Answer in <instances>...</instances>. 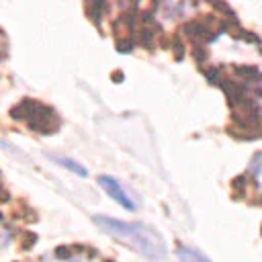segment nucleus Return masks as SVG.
<instances>
[{"label":"nucleus","instance_id":"f8f14e48","mask_svg":"<svg viewBox=\"0 0 262 262\" xmlns=\"http://www.w3.org/2000/svg\"><path fill=\"white\" fill-rule=\"evenodd\" d=\"M254 88H256V92H258V94L262 96V76H260V78H258V80L254 82Z\"/></svg>","mask_w":262,"mask_h":262},{"label":"nucleus","instance_id":"0eeeda50","mask_svg":"<svg viewBox=\"0 0 262 262\" xmlns=\"http://www.w3.org/2000/svg\"><path fill=\"white\" fill-rule=\"evenodd\" d=\"M168 47L174 51V59H182L184 57V39L180 35H174L172 37V43Z\"/></svg>","mask_w":262,"mask_h":262},{"label":"nucleus","instance_id":"423d86ee","mask_svg":"<svg viewBox=\"0 0 262 262\" xmlns=\"http://www.w3.org/2000/svg\"><path fill=\"white\" fill-rule=\"evenodd\" d=\"M233 74L237 76V78H242V82L246 84V82H256L262 74H260V70L256 68V66H242V63H235L233 66Z\"/></svg>","mask_w":262,"mask_h":262},{"label":"nucleus","instance_id":"6e6552de","mask_svg":"<svg viewBox=\"0 0 262 262\" xmlns=\"http://www.w3.org/2000/svg\"><path fill=\"white\" fill-rule=\"evenodd\" d=\"M192 57L196 66H205V61L209 59V49L205 45H192Z\"/></svg>","mask_w":262,"mask_h":262},{"label":"nucleus","instance_id":"1a4fd4ad","mask_svg":"<svg viewBox=\"0 0 262 262\" xmlns=\"http://www.w3.org/2000/svg\"><path fill=\"white\" fill-rule=\"evenodd\" d=\"M55 160H57V162H59L63 168H70L72 172H76L78 176H86V170H84L82 166H78L74 160H70V158H55Z\"/></svg>","mask_w":262,"mask_h":262},{"label":"nucleus","instance_id":"39448f33","mask_svg":"<svg viewBox=\"0 0 262 262\" xmlns=\"http://www.w3.org/2000/svg\"><path fill=\"white\" fill-rule=\"evenodd\" d=\"M176 256H178V260L180 262H211L205 254H201L199 250H194V248H188V246H178L176 248Z\"/></svg>","mask_w":262,"mask_h":262},{"label":"nucleus","instance_id":"9b49d317","mask_svg":"<svg viewBox=\"0 0 262 262\" xmlns=\"http://www.w3.org/2000/svg\"><path fill=\"white\" fill-rule=\"evenodd\" d=\"M8 242H10V231L0 223V248H2V246H6Z\"/></svg>","mask_w":262,"mask_h":262},{"label":"nucleus","instance_id":"20e7f679","mask_svg":"<svg viewBox=\"0 0 262 262\" xmlns=\"http://www.w3.org/2000/svg\"><path fill=\"white\" fill-rule=\"evenodd\" d=\"M98 184L102 186V190L113 199V201H117L123 209H129V211H133L135 207H137V203L129 196V192L121 186V182L117 180V178H113V176H106V174H102V176H98Z\"/></svg>","mask_w":262,"mask_h":262},{"label":"nucleus","instance_id":"f257e3e1","mask_svg":"<svg viewBox=\"0 0 262 262\" xmlns=\"http://www.w3.org/2000/svg\"><path fill=\"white\" fill-rule=\"evenodd\" d=\"M94 221L113 237H117L119 242L127 244L129 248L137 250L139 254L151 258V260H162L166 256V246L164 239L160 237L158 231H154L151 227L143 225V223H129V221H119V219H111V217H94Z\"/></svg>","mask_w":262,"mask_h":262},{"label":"nucleus","instance_id":"7ed1b4c3","mask_svg":"<svg viewBox=\"0 0 262 262\" xmlns=\"http://www.w3.org/2000/svg\"><path fill=\"white\" fill-rule=\"evenodd\" d=\"M178 33L190 41L192 45H205L215 41L217 35H219V27H217V18L205 14V16H196V18H190L186 23L180 25Z\"/></svg>","mask_w":262,"mask_h":262},{"label":"nucleus","instance_id":"9d476101","mask_svg":"<svg viewBox=\"0 0 262 262\" xmlns=\"http://www.w3.org/2000/svg\"><path fill=\"white\" fill-rule=\"evenodd\" d=\"M256 158L262 160V154H258ZM248 176H250V178H254V176H262V162H260V164H258V162H252V168H250Z\"/></svg>","mask_w":262,"mask_h":262},{"label":"nucleus","instance_id":"f03ea898","mask_svg":"<svg viewBox=\"0 0 262 262\" xmlns=\"http://www.w3.org/2000/svg\"><path fill=\"white\" fill-rule=\"evenodd\" d=\"M14 117L25 119L31 129H37L39 133H53L59 127V119L53 108L35 102V100H25L14 108Z\"/></svg>","mask_w":262,"mask_h":262},{"label":"nucleus","instance_id":"ddd939ff","mask_svg":"<svg viewBox=\"0 0 262 262\" xmlns=\"http://www.w3.org/2000/svg\"><path fill=\"white\" fill-rule=\"evenodd\" d=\"M260 53H262V47H260Z\"/></svg>","mask_w":262,"mask_h":262}]
</instances>
